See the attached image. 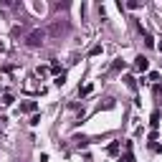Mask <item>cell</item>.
Returning <instances> with one entry per match:
<instances>
[{"label": "cell", "mask_w": 162, "mask_h": 162, "mask_svg": "<svg viewBox=\"0 0 162 162\" xmlns=\"http://www.w3.org/2000/svg\"><path fill=\"white\" fill-rule=\"evenodd\" d=\"M25 43L31 46V48H36V46H41V43H43V31H33L31 36H28V41H25Z\"/></svg>", "instance_id": "cell-1"}, {"label": "cell", "mask_w": 162, "mask_h": 162, "mask_svg": "<svg viewBox=\"0 0 162 162\" xmlns=\"http://www.w3.org/2000/svg\"><path fill=\"white\" fill-rule=\"evenodd\" d=\"M134 68H137V71H147V68H150V61H147L144 56H139V58L134 61Z\"/></svg>", "instance_id": "cell-2"}, {"label": "cell", "mask_w": 162, "mask_h": 162, "mask_svg": "<svg viewBox=\"0 0 162 162\" xmlns=\"http://www.w3.org/2000/svg\"><path fill=\"white\" fill-rule=\"evenodd\" d=\"M36 109H38L36 101H25V104H20V111H25V114H28V111H36Z\"/></svg>", "instance_id": "cell-3"}, {"label": "cell", "mask_w": 162, "mask_h": 162, "mask_svg": "<svg viewBox=\"0 0 162 162\" xmlns=\"http://www.w3.org/2000/svg\"><path fill=\"white\" fill-rule=\"evenodd\" d=\"M91 91H94V84H84V86L79 89V96H89Z\"/></svg>", "instance_id": "cell-4"}, {"label": "cell", "mask_w": 162, "mask_h": 162, "mask_svg": "<svg viewBox=\"0 0 162 162\" xmlns=\"http://www.w3.org/2000/svg\"><path fill=\"white\" fill-rule=\"evenodd\" d=\"M63 81H66V74H58V76L53 79V84H56V86H63Z\"/></svg>", "instance_id": "cell-5"}, {"label": "cell", "mask_w": 162, "mask_h": 162, "mask_svg": "<svg viewBox=\"0 0 162 162\" xmlns=\"http://www.w3.org/2000/svg\"><path fill=\"white\" fill-rule=\"evenodd\" d=\"M150 124H152V129L160 124V111H152V122H150Z\"/></svg>", "instance_id": "cell-6"}, {"label": "cell", "mask_w": 162, "mask_h": 162, "mask_svg": "<svg viewBox=\"0 0 162 162\" xmlns=\"http://www.w3.org/2000/svg\"><path fill=\"white\" fill-rule=\"evenodd\" d=\"M119 152V142H111L109 144V154H117Z\"/></svg>", "instance_id": "cell-7"}, {"label": "cell", "mask_w": 162, "mask_h": 162, "mask_svg": "<svg viewBox=\"0 0 162 162\" xmlns=\"http://www.w3.org/2000/svg\"><path fill=\"white\" fill-rule=\"evenodd\" d=\"M124 81H127V86H129V89H134V86H137V81H134V79H132V76H127V79H124Z\"/></svg>", "instance_id": "cell-8"}, {"label": "cell", "mask_w": 162, "mask_h": 162, "mask_svg": "<svg viewBox=\"0 0 162 162\" xmlns=\"http://www.w3.org/2000/svg\"><path fill=\"white\" fill-rule=\"evenodd\" d=\"M3 104H5V107H10V104H13V96L5 94V96H3Z\"/></svg>", "instance_id": "cell-9"}, {"label": "cell", "mask_w": 162, "mask_h": 162, "mask_svg": "<svg viewBox=\"0 0 162 162\" xmlns=\"http://www.w3.org/2000/svg\"><path fill=\"white\" fill-rule=\"evenodd\" d=\"M160 53H162V43H160Z\"/></svg>", "instance_id": "cell-10"}]
</instances>
